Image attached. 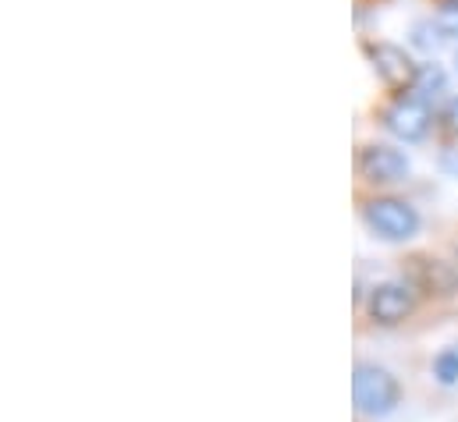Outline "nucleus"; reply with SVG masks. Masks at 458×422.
Segmentation results:
<instances>
[{
    "mask_svg": "<svg viewBox=\"0 0 458 422\" xmlns=\"http://www.w3.org/2000/svg\"><path fill=\"white\" fill-rule=\"evenodd\" d=\"M416 309V291L405 281H380L366 295V316L380 326H398L412 316Z\"/></svg>",
    "mask_w": 458,
    "mask_h": 422,
    "instance_id": "obj_2",
    "label": "nucleus"
},
{
    "mask_svg": "<svg viewBox=\"0 0 458 422\" xmlns=\"http://www.w3.org/2000/svg\"><path fill=\"white\" fill-rule=\"evenodd\" d=\"M359 171L373 185H394L409 174V156L391 146H366L359 153Z\"/></svg>",
    "mask_w": 458,
    "mask_h": 422,
    "instance_id": "obj_5",
    "label": "nucleus"
},
{
    "mask_svg": "<svg viewBox=\"0 0 458 422\" xmlns=\"http://www.w3.org/2000/svg\"><path fill=\"white\" fill-rule=\"evenodd\" d=\"M366 224L387 238V241H409L420 231V213L405 199H369L366 203Z\"/></svg>",
    "mask_w": 458,
    "mask_h": 422,
    "instance_id": "obj_3",
    "label": "nucleus"
},
{
    "mask_svg": "<svg viewBox=\"0 0 458 422\" xmlns=\"http://www.w3.org/2000/svg\"><path fill=\"white\" fill-rule=\"evenodd\" d=\"M416 86H420V97L427 100V93H430V89H441V86H445L441 68H437V64H423V68L416 72Z\"/></svg>",
    "mask_w": 458,
    "mask_h": 422,
    "instance_id": "obj_9",
    "label": "nucleus"
},
{
    "mask_svg": "<svg viewBox=\"0 0 458 422\" xmlns=\"http://www.w3.org/2000/svg\"><path fill=\"white\" fill-rule=\"evenodd\" d=\"M352 401L366 419H387L402 405V384L391 369L377 362H359L352 373Z\"/></svg>",
    "mask_w": 458,
    "mask_h": 422,
    "instance_id": "obj_1",
    "label": "nucleus"
},
{
    "mask_svg": "<svg viewBox=\"0 0 458 422\" xmlns=\"http://www.w3.org/2000/svg\"><path fill=\"white\" fill-rule=\"evenodd\" d=\"M434 25H437L445 36L458 39V0H441V7H437V14H434Z\"/></svg>",
    "mask_w": 458,
    "mask_h": 422,
    "instance_id": "obj_8",
    "label": "nucleus"
},
{
    "mask_svg": "<svg viewBox=\"0 0 458 422\" xmlns=\"http://www.w3.org/2000/svg\"><path fill=\"white\" fill-rule=\"evenodd\" d=\"M448 121H452V128H458V97L448 104Z\"/></svg>",
    "mask_w": 458,
    "mask_h": 422,
    "instance_id": "obj_10",
    "label": "nucleus"
},
{
    "mask_svg": "<svg viewBox=\"0 0 458 422\" xmlns=\"http://www.w3.org/2000/svg\"><path fill=\"white\" fill-rule=\"evenodd\" d=\"M369 57H373V68L377 75L387 82V86H405V82H416V68L409 61V54L394 43H377L369 46Z\"/></svg>",
    "mask_w": 458,
    "mask_h": 422,
    "instance_id": "obj_6",
    "label": "nucleus"
},
{
    "mask_svg": "<svg viewBox=\"0 0 458 422\" xmlns=\"http://www.w3.org/2000/svg\"><path fill=\"white\" fill-rule=\"evenodd\" d=\"M434 376H437L445 387H455L458 384V344L445 348V351L434 359Z\"/></svg>",
    "mask_w": 458,
    "mask_h": 422,
    "instance_id": "obj_7",
    "label": "nucleus"
},
{
    "mask_svg": "<svg viewBox=\"0 0 458 422\" xmlns=\"http://www.w3.org/2000/svg\"><path fill=\"white\" fill-rule=\"evenodd\" d=\"M430 121H434V114H430V104H427L423 97H402V100H394V106L384 114L387 131L398 135L402 142H420V139H427Z\"/></svg>",
    "mask_w": 458,
    "mask_h": 422,
    "instance_id": "obj_4",
    "label": "nucleus"
}]
</instances>
